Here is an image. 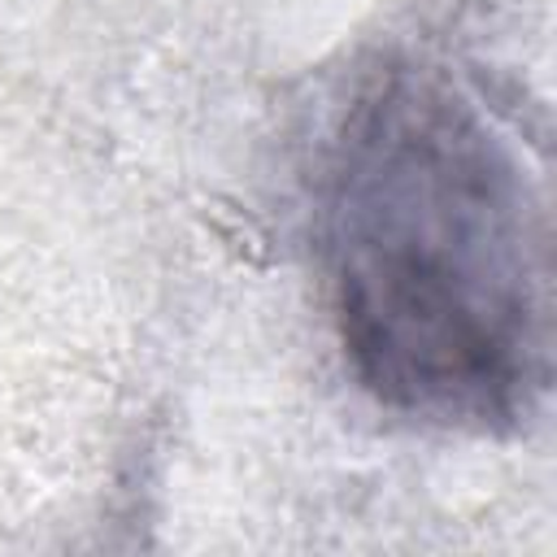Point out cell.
Listing matches in <instances>:
<instances>
[{
  "label": "cell",
  "mask_w": 557,
  "mask_h": 557,
  "mask_svg": "<svg viewBox=\"0 0 557 557\" xmlns=\"http://www.w3.org/2000/svg\"><path fill=\"white\" fill-rule=\"evenodd\" d=\"M313 196L357 383L422 426L518 431L553 379V226L518 126L453 70L383 57L339 104Z\"/></svg>",
  "instance_id": "1"
}]
</instances>
